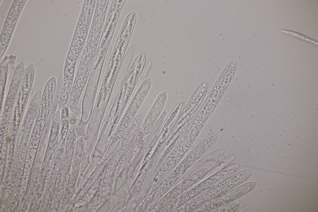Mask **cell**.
Segmentation results:
<instances>
[{
	"instance_id": "cell-4",
	"label": "cell",
	"mask_w": 318,
	"mask_h": 212,
	"mask_svg": "<svg viewBox=\"0 0 318 212\" xmlns=\"http://www.w3.org/2000/svg\"><path fill=\"white\" fill-rule=\"evenodd\" d=\"M239 167L238 163L234 164L222 169L212 175L197 183L183 195V202L191 199L213 187L235 172Z\"/></svg>"
},
{
	"instance_id": "cell-5",
	"label": "cell",
	"mask_w": 318,
	"mask_h": 212,
	"mask_svg": "<svg viewBox=\"0 0 318 212\" xmlns=\"http://www.w3.org/2000/svg\"><path fill=\"white\" fill-rule=\"evenodd\" d=\"M25 70L24 63L21 62L17 65L14 72L1 112V117L4 118H11Z\"/></svg>"
},
{
	"instance_id": "cell-9",
	"label": "cell",
	"mask_w": 318,
	"mask_h": 212,
	"mask_svg": "<svg viewBox=\"0 0 318 212\" xmlns=\"http://www.w3.org/2000/svg\"><path fill=\"white\" fill-rule=\"evenodd\" d=\"M217 135L216 132L210 134L191 151L181 163L185 170L193 165L210 148L215 142Z\"/></svg>"
},
{
	"instance_id": "cell-6",
	"label": "cell",
	"mask_w": 318,
	"mask_h": 212,
	"mask_svg": "<svg viewBox=\"0 0 318 212\" xmlns=\"http://www.w3.org/2000/svg\"><path fill=\"white\" fill-rule=\"evenodd\" d=\"M167 98V93H161L157 97L139 131L135 142L142 146L159 117Z\"/></svg>"
},
{
	"instance_id": "cell-3",
	"label": "cell",
	"mask_w": 318,
	"mask_h": 212,
	"mask_svg": "<svg viewBox=\"0 0 318 212\" xmlns=\"http://www.w3.org/2000/svg\"><path fill=\"white\" fill-rule=\"evenodd\" d=\"M255 182H249L234 188L204 204L192 212H210L217 208L231 202L248 193L255 187Z\"/></svg>"
},
{
	"instance_id": "cell-1",
	"label": "cell",
	"mask_w": 318,
	"mask_h": 212,
	"mask_svg": "<svg viewBox=\"0 0 318 212\" xmlns=\"http://www.w3.org/2000/svg\"><path fill=\"white\" fill-rule=\"evenodd\" d=\"M251 174L249 170H243L229 176L190 200L186 205V211H193L207 202L222 196L245 182Z\"/></svg>"
},
{
	"instance_id": "cell-13",
	"label": "cell",
	"mask_w": 318,
	"mask_h": 212,
	"mask_svg": "<svg viewBox=\"0 0 318 212\" xmlns=\"http://www.w3.org/2000/svg\"><path fill=\"white\" fill-rule=\"evenodd\" d=\"M152 64V62L151 61H149L147 63L145 68L143 69L142 73L141 75L140 78L139 80L138 83L137 84V85H139L140 84H142L143 81H144V79L145 78L148 71L149 69L151 67Z\"/></svg>"
},
{
	"instance_id": "cell-7",
	"label": "cell",
	"mask_w": 318,
	"mask_h": 212,
	"mask_svg": "<svg viewBox=\"0 0 318 212\" xmlns=\"http://www.w3.org/2000/svg\"><path fill=\"white\" fill-rule=\"evenodd\" d=\"M27 0H15L7 16L0 37V60L10 42L19 16Z\"/></svg>"
},
{
	"instance_id": "cell-12",
	"label": "cell",
	"mask_w": 318,
	"mask_h": 212,
	"mask_svg": "<svg viewBox=\"0 0 318 212\" xmlns=\"http://www.w3.org/2000/svg\"><path fill=\"white\" fill-rule=\"evenodd\" d=\"M239 202H230L220 206L212 211V212H234L240 206Z\"/></svg>"
},
{
	"instance_id": "cell-10",
	"label": "cell",
	"mask_w": 318,
	"mask_h": 212,
	"mask_svg": "<svg viewBox=\"0 0 318 212\" xmlns=\"http://www.w3.org/2000/svg\"><path fill=\"white\" fill-rule=\"evenodd\" d=\"M152 80L148 78L140 85L124 116L127 122H130L147 95L151 86Z\"/></svg>"
},
{
	"instance_id": "cell-2",
	"label": "cell",
	"mask_w": 318,
	"mask_h": 212,
	"mask_svg": "<svg viewBox=\"0 0 318 212\" xmlns=\"http://www.w3.org/2000/svg\"><path fill=\"white\" fill-rule=\"evenodd\" d=\"M125 0H113L98 44L97 50L107 52Z\"/></svg>"
},
{
	"instance_id": "cell-8",
	"label": "cell",
	"mask_w": 318,
	"mask_h": 212,
	"mask_svg": "<svg viewBox=\"0 0 318 212\" xmlns=\"http://www.w3.org/2000/svg\"><path fill=\"white\" fill-rule=\"evenodd\" d=\"M56 78L52 77L47 82L42 94L35 123L45 127L49 114L56 88Z\"/></svg>"
},
{
	"instance_id": "cell-11",
	"label": "cell",
	"mask_w": 318,
	"mask_h": 212,
	"mask_svg": "<svg viewBox=\"0 0 318 212\" xmlns=\"http://www.w3.org/2000/svg\"><path fill=\"white\" fill-rule=\"evenodd\" d=\"M9 66L6 59L4 58L0 64V108L2 111L6 85L7 83Z\"/></svg>"
}]
</instances>
